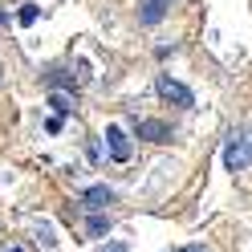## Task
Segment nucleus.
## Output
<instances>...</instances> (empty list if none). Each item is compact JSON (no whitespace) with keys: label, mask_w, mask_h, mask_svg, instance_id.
<instances>
[{"label":"nucleus","mask_w":252,"mask_h":252,"mask_svg":"<svg viewBox=\"0 0 252 252\" xmlns=\"http://www.w3.org/2000/svg\"><path fill=\"white\" fill-rule=\"evenodd\" d=\"M224 167L228 171H248L252 167V130H232L224 143Z\"/></svg>","instance_id":"obj_1"},{"label":"nucleus","mask_w":252,"mask_h":252,"mask_svg":"<svg viewBox=\"0 0 252 252\" xmlns=\"http://www.w3.org/2000/svg\"><path fill=\"white\" fill-rule=\"evenodd\" d=\"M155 90H159V98H163V102L179 106V110H191V106H195V94L187 90L183 82H175L171 73H159V82H155Z\"/></svg>","instance_id":"obj_2"},{"label":"nucleus","mask_w":252,"mask_h":252,"mask_svg":"<svg viewBox=\"0 0 252 252\" xmlns=\"http://www.w3.org/2000/svg\"><path fill=\"white\" fill-rule=\"evenodd\" d=\"M106 151L114 163H130V138H126L122 126H106Z\"/></svg>","instance_id":"obj_3"},{"label":"nucleus","mask_w":252,"mask_h":252,"mask_svg":"<svg viewBox=\"0 0 252 252\" xmlns=\"http://www.w3.org/2000/svg\"><path fill=\"white\" fill-rule=\"evenodd\" d=\"M134 134H138V138H147V143H171V138H175V130H171L167 122H159V118H143V122H134Z\"/></svg>","instance_id":"obj_4"},{"label":"nucleus","mask_w":252,"mask_h":252,"mask_svg":"<svg viewBox=\"0 0 252 252\" xmlns=\"http://www.w3.org/2000/svg\"><path fill=\"white\" fill-rule=\"evenodd\" d=\"M82 203H86V208H90L94 216H98V212H106L110 203H114V187L94 183V187H86V191H82Z\"/></svg>","instance_id":"obj_5"},{"label":"nucleus","mask_w":252,"mask_h":252,"mask_svg":"<svg viewBox=\"0 0 252 252\" xmlns=\"http://www.w3.org/2000/svg\"><path fill=\"white\" fill-rule=\"evenodd\" d=\"M175 0H138V25H159Z\"/></svg>","instance_id":"obj_6"},{"label":"nucleus","mask_w":252,"mask_h":252,"mask_svg":"<svg viewBox=\"0 0 252 252\" xmlns=\"http://www.w3.org/2000/svg\"><path fill=\"white\" fill-rule=\"evenodd\" d=\"M49 106H53V114H57V118L73 114V94H61V90H53V94H49Z\"/></svg>","instance_id":"obj_7"},{"label":"nucleus","mask_w":252,"mask_h":252,"mask_svg":"<svg viewBox=\"0 0 252 252\" xmlns=\"http://www.w3.org/2000/svg\"><path fill=\"white\" fill-rule=\"evenodd\" d=\"M86 228H90V236H98V240H102V236L110 232V220H106V216H90Z\"/></svg>","instance_id":"obj_8"},{"label":"nucleus","mask_w":252,"mask_h":252,"mask_svg":"<svg viewBox=\"0 0 252 252\" xmlns=\"http://www.w3.org/2000/svg\"><path fill=\"white\" fill-rule=\"evenodd\" d=\"M37 17H41V8H37V4H21V12H17V21H21V25H37Z\"/></svg>","instance_id":"obj_9"},{"label":"nucleus","mask_w":252,"mask_h":252,"mask_svg":"<svg viewBox=\"0 0 252 252\" xmlns=\"http://www.w3.org/2000/svg\"><path fill=\"white\" fill-rule=\"evenodd\" d=\"M102 252H126V244H106Z\"/></svg>","instance_id":"obj_10"},{"label":"nucleus","mask_w":252,"mask_h":252,"mask_svg":"<svg viewBox=\"0 0 252 252\" xmlns=\"http://www.w3.org/2000/svg\"><path fill=\"white\" fill-rule=\"evenodd\" d=\"M183 252H208V248H203V244H187Z\"/></svg>","instance_id":"obj_11"},{"label":"nucleus","mask_w":252,"mask_h":252,"mask_svg":"<svg viewBox=\"0 0 252 252\" xmlns=\"http://www.w3.org/2000/svg\"><path fill=\"white\" fill-rule=\"evenodd\" d=\"M0 25H8V17H4V12H0Z\"/></svg>","instance_id":"obj_12"},{"label":"nucleus","mask_w":252,"mask_h":252,"mask_svg":"<svg viewBox=\"0 0 252 252\" xmlns=\"http://www.w3.org/2000/svg\"><path fill=\"white\" fill-rule=\"evenodd\" d=\"M4 252H21V248H4Z\"/></svg>","instance_id":"obj_13"}]
</instances>
